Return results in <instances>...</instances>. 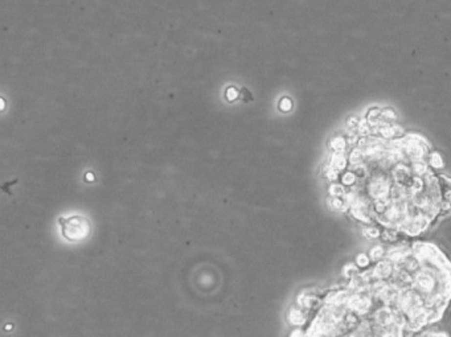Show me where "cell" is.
Wrapping results in <instances>:
<instances>
[{"label":"cell","instance_id":"7a4b0ae2","mask_svg":"<svg viewBox=\"0 0 451 337\" xmlns=\"http://www.w3.org/2000/svg\"><path fill=\"white\" fill-rule=\"evenodd\" d=\"M428 147L418 135L398 136L388 146L361 138L336 171L343 175L330 185L331 205L362 225L368 237L425 234L451 214V179L425 161Z\"/></svg>","mask_w":451,"mask_h":337},{"label":"cell","instance_id":"6da1fadb","mask_svg":"<svg viewBox=\"0 0 451 337\" xmlns=\"http://www.w3.org/2000/svg\"><path fill=\"white\" fill-rule=\"evenodd\" d=\"M450 306L451 258L433 242L411 241L308 297L303 337H414Z\"/></svg>","mask_w":451,"mask_h":337},{"label":"cell","instance_id":"3957f363","mask_svg":"<svg viewBox=\"0 0 451 337\" xmlns=\"http://www.w3.org/2000/svg\"><path fill=\"white\" fill-rule=\"evenodd\" d=\"M418 337H447V335L435 331H424L418 335Z\"/></svg>","mask_w":451,"mask_h":337}]
</instances>
